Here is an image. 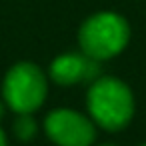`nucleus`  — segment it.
<instances>
[{
  "label": "nucleus",
  "mask_w": 146,
  "mask_h": 146,
  "mask_svg": "<svg viewBox=\"0 0 146 146\" xmlns=\"http://www.w3.org/2000/svg\"><path fill=\"white\" fill-rule=\"evenodd\" d=\"M50 76L54 82L62 86H72L78 82H94L100 78V60H94L84 52L62 54L50 64Z\"/></svg>",
  "instance_id": "nucleus-5"
},
{
  "label": "nucleus",
  "mask_w": 146,
  "mask_h": 146,
  "mask_svg": "<svg viewBox=\"0 0 146 146\" xmlns=\"http://www.w3.org/2000/svg\"><path fill=\"white\" fill-rule=\"evenodd\" d=\"M2 116H4V102L0 100V118H2Z\"/></svg>",
  "instance_id": "nucleus-8"
},
{
  "label": "nucleus",
  "mask_w": 146,
  "mask_h": 146,
  "mask_svg": "<svg viewBox=\"0 0 146 146\" xmlns=\"http://www.w3.org/2000/svg\"><path fill=\"white\" fill-rule=\"evenodd\" d=\"M100 146H114V144H100Z\"/></svg>",
  "instance_id": "nucleus-9"
},
{
  "label": "nucleus",
  "mask_w": 146,
  "mask_h": 146,
  "mask_svg": "<svg viewBox=\"0 0 146 146\" xmlns=\"http://www.w3.org/2000/svg\"><path fill=\"white\" fill-rule=\"evenodd\" d=\"M0 146H6V136H4L2 128H0Z\"/></svg>",
  "instance_id": "nucleus-7"
},
{
  "label": "nucleus",
  "mask_w": 146,
  "mask_h": 146,
  "mask_svg": "<svg viewBox=\"0 0 146 146\" xmlns=\"http://www.w3.org/2000/svg\"><path fill=\"white\" fill-rule=\"evenodd\" d=\"M14 134L20 140H30L36 134V122L30 114H18V118L14 120Z\"/></svg>",
  "instance_id": "nucleus-6"
},
{
  "label": "nucleus",
  "mask_w": 146,
  "mask_h": 146,
  "mask_svg": "<svg viewBox=\"0 0 146 146\" xmlns=\"http://www.w3.org/2000/svg\"><path fill=\"white\" fill-rule=\"evenodd\" d=\"M46 76L30 62L14 64L2 84L4 102L16 114H32L46 98Z\"/></svg>",
  "instance_id": "nucleus-3"
},
{
  "label": "nucleus",
  "mask_w": 146,
  "mask_h": 146,
  "mask_svg": "<svg viewBox=\"0 0 146 146\" xmlns=\"http://www.w3.org/2000/svg\"><path fill=\"white\" fill-rule=\"evenodd\" d=\"M88 110L92 120L102 128L120 130L134 114V96L122 80L104 76L90 84Z\"/></svg>",
  "instance_id": "nucleus-1"
},
{
  "label": "nucleus",
  "mask_w": 146,
  "mask_h": 146,
  "mask_svg": "<svg viewBox=\"0 0 146 146\" xmlns=\"http://www.w3.org/2000/svg\"><path fill=\"white\" fill-rule=\"evenodd\" d=\"M44 130L58 146H92L96 134L90 118L68 108L52 110L44 120Z\"/></svg>",
  "instance_id": "nucleus-4"
},
{
  "label": "nucleus",
  "mask_w": 146,
  "mask_h": 146,
  "mask_svg": "<svg viewBox=\"0 0 146 146\" xmlns=\"http://www.w3.org/2000/svg\"><path fill=\"white\" fill-rule=\"evenodd\" d=\"M128 38L130 28L126 20L114 12H98L90 16L78 32L82 52L100 62L122 52Z\"/></svg>",
  "instance_id": "nucleus-2"
},
{
  "label": "nucleus",
  "mask_w": 146,
  "mask_h": 146,
  "mask_svg": "<svg viewBox=\"0 0 146 146\" xmlns=\"http://www.w3.org/2000/svg\"><path fill=\"white\" fill-rule=\"evenodd\" d=\"M142 146H146V144H142Z\"/></svg>",
  "instance_id": "nucleus-10"
}]
</instances>
